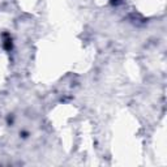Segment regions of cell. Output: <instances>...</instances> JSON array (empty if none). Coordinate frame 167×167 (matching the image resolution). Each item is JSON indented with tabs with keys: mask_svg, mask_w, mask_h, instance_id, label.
<instances>
[{
	"mask_svg": "<svg viewBox=\"0 0 167 167\" xmlns=\"http://www.w3.org/2000/svg\"><path fill=\"white\" fill-rule=\"evenodd\" d=\"M4 47H5V50H10V48H12V39L10 38H7L4 41Z\"/></svg>",
	"mask_w": 167,
	"mask_h": 167,
	"instance_id": "cell-1",
	"label": "cell"
}]
</instances>
